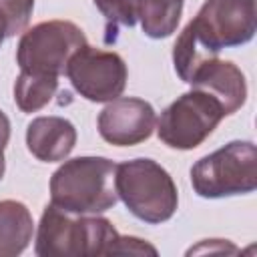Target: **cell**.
<instances>
[{
	"instance_id": "1",
	"label": "cell",
	"mask_w": 257,
	"mask_h": 257,
	"mask_svg": "<svg viewBox=\"0 0 257 257\" xmlns=\"http://www.w3.org/2000/svg\"><path fill=\"white\" fill-rule=\"evenodd\" d=\"M116 163L106 157L64 161L50 177V203L74 215H98L118 201L114 187Z\"/></svg>"
},
{
	"instance_id": "2",
	"label": "cell",
	"mask_w": 257,
	"mask_h": 257,
	"mask_svg": "<svg viewBox=\"0 0 257 257\" xmlns=\"http://www.w3.org/2000/svg\"><path fill=\"white\" fill-rule=\"evenodd\" d=\"M118 231L104 217L74 215L54 207H44L34 251L40 257H94L112 255Z\"/></svg>"
},
{
	"instance_id": "3",
	"label": "cell",
	"mask_w": 257,
	"mask_h": 257,
	"mask_svg": "<svg viewBox=\"0 0 257 257\" xmlns=\"http://www.w3.org/2000/svg\"><path fill=\"white\" fill-rule=\"evenodd\" d=\"M114 187L124 207L149 225H161L177 211V185L167 169L153 159H133L116 165Z\"/></svg>"
},
{
	"instance_id": "4",
	"label": "cell",
	"mask_w": 257,
	"mask_h": 257,
	"mask_svg": "<svg viewBox=\"0 0 257 257\" xmlns=\"http://www.w3.org/2000/svg\"><path fill=\"white\" fill-rule=\"evenodd\" d=\"M193 191L203 199L247 195L257 189V149L251 141H231L191 167Z\"/></svg>"
},
{
	"instance_id": "5",
	"label": "cell",
	"mask_w": 257,
	"mask_h": 257,
	"mask_svg": "<svg viewBox=\"0 0 257 257\" xmlns=\"http://www.w3.org/2000/svg\"><path fill=\"white\" fill-rule=\"evenodd\" d=\"M84 44V32L70 20L38 22L20 36L16 62L24 72L60 76L66 72L70 56Z\"/></svg>"
},
{
	"instance_id": "6",
	"label": "cell",
	"mask_w": 257,
	"mask_h": 257,
	"mask_svg": "<svg viewBox=\"0 0 257 257\" xmlns=\"http://www.w3.org/2000/svg\"><path fill=\"white\" fill-rule=\"evenodd\" d=\"M223 116H227L225 108L215 96L191 88L161 112L157 135L171 149L191 151L217 128Z\"/></svg>"
},
{
	"instance_id": "7",
	"label": "cell",
	"mask_w": 257,
	"mask_h": 257,
	"mask_svg": "<svg viewBox=\"0 0 257 257\" xmlns=\"http://www.w3.org/2000/svg\"><path fill=\"white\" fill-rule=\"evenodd\" d=\"M189 26L213 54L223 48L243 46L257 30L255 0H207Z\"/></svg>"
},
{
	"instance_id": "8",
	"label": "cell",
	"mask_w": 257,
	"mask_h": 257,
	"mask_svg": "<svg viewBox=\"0 0 257 257\" xmlns=\"http://www.w3.org/2000/svg\"><path fill=\"white\" fill-rule=\"evenodd\" d=\"M64 74L86 100L110 102L122 94L128 70L120 54L84 44L70 56Z\"/></svg>"
},
{
	"instance_id": "9",
	"label": "cell",
	"mask_w": 257,
	"mask_h": 257,
	"mask_svg": "<svg viewBox=\"0 0 257 257\" xmlns=\"http://www.w3.org/2000/svg\"><path fill=\"white\" fill-rule=\"evenodd\" d=\"M98 135L114 147H133L147 141L157 126L151 102L135 96L112 98L98 114Z\"/></svg>"
},
{
	"instance_id": "10",
	"label": "cell",
	"mask_w": 257,
	"mask_h": 257,
	"mask_svg": "<svg viewBox=\"0 0 257 257\" xmlns=\"http://www.w3.org/2000/svg\"><path fill=\"white\" fill-rule=\"evenodd\" d=\"M189 84L215 96L223 104L225 114L237 112L247 100V82L243 72L231 60H219L217 56L203 62L193 72Z\"/></svg>"
},
{
	"instance_id": "11",
	"label": "cell",
	"mask_w": 257,
	"mask_h": 257,
	"mask_svg": "<svg viewBox=\"0 0 257 257\" xmlns=\"http://www.w3.org/2000/svg\"><path fill=\"white\" fill-rule=\"evenodd\" d=\"M76 145V128L64 116H38L26 126V147L42 163L64 161Z\"/></svg>"
},
{
	"instance_id": "12",
	"label": "cell",
	"mask_w": 257,
	"mask_h": 257,
	"mask_svg": "<svg viewBox=\"0 0 257 257\" xmlns=\"http://www.w3.org/2000/svg\"><path fill=\"white\" fill-rule=\"evenodd\" d=\"M34 221L20 201H0V257L20 255L32 241Z\"/></svg>"
},
{
	"instance_id": "13",
	"label": "cell",
	"mask_w": 257,
	"mask_h": 257,
	"mask_svg": "<svg viewBox=\"0 0 257 257\" xmlns=\"http://www.w3.org/2000/svg\"><path fill=\"white\" fill-rule=\"evenodd\" d=\"M183 0H139V20L149 38L171 36L181 20Z\"/></svg>"
},
{
	"instance_id": "14",
	"label": "cell",
	"mask_w": 257,
	"mask_h": 257,
	"mask_svg": "<svg viewBox=\"0 0 257 257\" xmlns=\"http://www.w3.org/2000/svg\"><path fill=\"white\" fill-rule=\"evenodd\" d=\"M58 88V76L20 70L14 82V102L22 112H36L46 106Z\"/></svg>"
},
{
	"instance_id": "15",
	"label": "cell",
	"mask_w": 257,
	"mask_h": 257,
	"mask_svg": "<svg viewBox=\"0 0 257 257\" xmlns=\"http://www.w3.org/2000/svg\"><path fill=\"white\" fill-rule=\"evenodd\" d=\"M217 54L209 52L195 36L193 28L187 24L185 30L179 34L175 46H173V64H175V72L179 74V78L183 82L189 84L193 72L203 64L207 62L209 58H215Z\"/></svg>"
},
{
	"instance_id": "16",
	"label": "cell",
	"mask_w": 257,
	"mask_h": 257,
	"mask_svg": "<svg viewBox=\"0 0 257 257\" xmlns=\"http://www.w3.org/2000/svg\"><path fill=\"white\" fill-rule=\"evenodd\" d=\"M98 12L106 20L104 42L110 44L116 40L120 26H135L139 20V0H92Z\"/></svg>"
},
{
	"instance_id": "17",
	"label": "cell",
	"mask_w": 257,
	"mask_h": 257,
	"mask_svg": "<svg viewBox=\"0 0 257 257\" xmlns=\"http://www.w3.org/2000/svg\"><path fill=\"white\" fill-rule=\"evenodd\" d=\"M157 255V249L139 239V237H124V235H118L114 247H112V255Z\"/></svg>"
},
{
	"instance_id": "18",
	"label": "cell",
	"mask_w": 257,
	"mask_h": 257,
	"mask_svg": "<svg viewBox=\"0 0 257 257\" xmlns=\"http://www.w3.org/2000/svg\"><path fill=\"white\" fill-rule=\"evenodd\" d=\"M8 139H10V120L0 110V143L2 145H8Z\"/></svg>"
},
{
	"instance_id": "19",
	"label": "cell",
	"mask_w": 257,
	"mask_h": 257,
	"mask_svg": "<svg viewBox=\"0 0 257 257\" xmlns=\"http://www.w3.org/2000/svg\"><path fill=\"white\" fill-rule=\"evenodd\" d=\"M8 38V20H6V16L0 12V46H2V42Z\"/></svg>"
},
{
	"instance_id": "20",
	"label": "cell",
	"mask_w": 257,
	"mask_h": 257,
	"mask_svg": "<svg viewBox=\"0 0 257 257\" xmlns=\"http://www.w3.org/2000/svg\"><path fill=\"white\" fill-rule=\"evenodd\" d=\"M4 149H6V145H2V143H0V181H2V177H4V171H6V161H4Z\"/></svg>"
}]
</instances>
